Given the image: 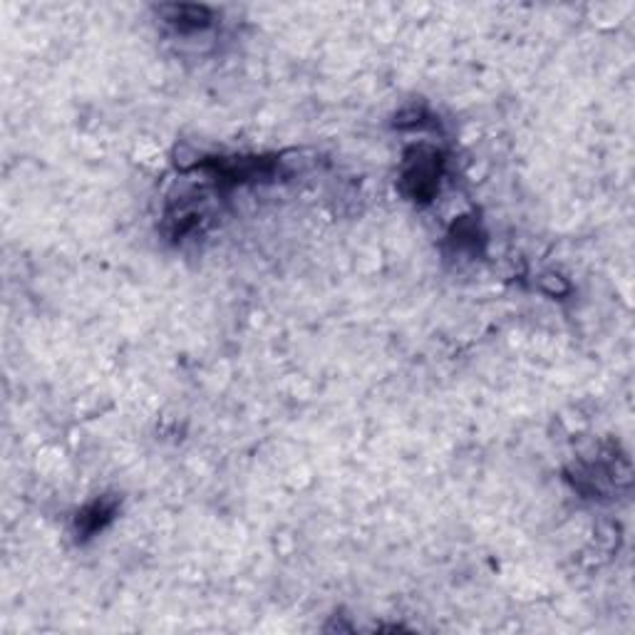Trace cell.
I'll return each instance as SVG.
<instances>
[{
  "label": "cell",
  "instance_id": "6da1fadb",
  "mask_svg": "<svg viewBox=\"0 0 635 635\" xmlns=\"http://www.w3.org/2000/svg\"><path fill=\"white\" fill-rule=\"evenodd\" d=\"M442 169H445V159L437 149L432 147H415L405 154L400 172V187L407 199L417 201V204H427L435 199L437 189H440Z\"/></svg>",
  "mask_w": 635,
  "mask_h": 635
},
{
  "label": "cell",
  "instance_id": "7a4b0ae2",
  "mask_svg": "<svg viewBox=\"0 0 635 635\" xmlns=\"http://www.w3.org/2000/svg\"><path fill=\"white\" fill-rule=\"evenodd\" d=\"M159 15L169 28L184 35L201 33L214 23V13L206 5H159Z\"/></svg>",
  "mask_w": 635,
  "mask_h": 635
},
{
  "label": "cell",
  "instance_id": "3957f363",
  "mask_svg": "<svg viewBox=\"0 0 635 635\" xmlns=\"http://www.w3.org/2000/svg\"><path fill=\"white\" fill-rule=\"evenodd\" d=\"M117 507H120V502H117L115 497H100L95 499V502L87 504L75 519L77 539H92V536L100 534V531L115 519Z\"/></svg>",
  "mask_w": 635,
  "mask_h": 635
},
{
  "label": "cell",
  "instance_id": "277c9868",
  "mask_svg": "<svg viewBox=\"0 0 635 635\" xmlns=\"http://www.w3.org/2000/svg\"><path fill=\"white\" fill-rule=\"evenodd\" d=\"M479 241H482V234H479V224L472 219H462L459 224H454L452 234H449V244L454 246V251H457V254H464V251L474 254V251H477Z\"/></svg>",
  "mask_w": 635,
  "mask_h": 635
}]
</instances>
